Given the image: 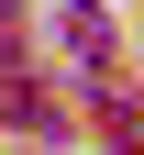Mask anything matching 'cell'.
Returning a JSON list of instances; mask_svg holds the SVG:
<instances>
[{"mask_svg":"<svg viewBox=\"0 0 144 155\" xmlns=\"http://www.w3.org/2000/svg\"><path fill=\"white\" fill-rule=\"evenodd\" d=\"M0 111H11V122H22V133H45V144H55V133H67V122H55V100H45V89H33V78H22V89H11V100H0Z\"/></svg>","mask_w":144,"mask_h":155,"instance_id":"cell-2","label":"cell"},{"mask_svg":"<svg viewBox=\"0 0 144 155\" xmlns=\"http://www.w3.org/2000/svg\"><path fill=\"white\" fill-rule=\"evenodd\" d=\"M55 33H67L78 67H100V55H111V11H100V0H67V11H55Z\"/></svg>","mask_w":144,"mask_h":155,"instance_id":"cell-1","label":"cell"}]
</instances>
